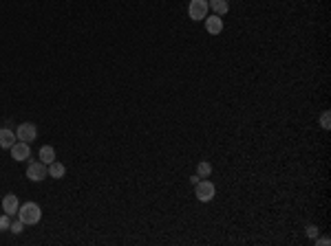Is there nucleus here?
Masks as SVG:
<instances>
[{"label": "nucleus", "instance_id": "1", "mask_svg": "<svg viewBox=\"0 0 331 246\" xmlns=\"http://www.w3.org/2000/svg\"><path fill=\"white\" fill-rule=\"evenodd\" d=\"M42 218V209L35 202H24L18 207V220H22L24 224H38Z\"/></svg>", "mask_w": 331, "mask_h": 246}, {"label": "nucleus", "instance_id": "8", "mask_svg": "<svg viewBox=\"0 0 331 246\" xmlns=\"http://www.w3.org/2000/svg\"><path fill=\"white\" fill-rule=\"evenodd\" d=\"M18 196L16 194H7L5 198H2V211L7 213V215H16L18 213Z\"/></svg>", "mask_w": 331, "mask_h": 246}, {"label": "nucleus", "instance_id": "16", "mask_svg": "<svg viewBox=\"0 0 331 246\" xmlns=\"http://www.w3.org/2000/svg\"><path fill=\"white\" fill-rule=\"evenodd\" d=\"M11 215H0V231H9V227H11Z\"/></svg>", "mask_w": 331, "mask_h": 246}, {"label": "nucleus", "instance_id": "6", "mask_svg": "<svg viewBox=\"0 0 331 246\" xmlns=\"http://www.w3.org/2000/svg\"><path fill=\"white\" fill-rule=\"evenodd\" d=\"M11 158L14 161H27L29 158V154H31V147H29V143H24V141H16L14 145H11Z\"/></svg>", "mask_w": 331, "mask_h": 246}, {"label": "nucleus", "instance_id": "14", "mask_svg": "<svg viewBox=\"0 0 331 246\" xmlns=\"http://www.w3.org/2000/svg\"><path fill=\"white\" fill-rule=\"evenodd\" d=\"M320 125H322V130H329L331 128V112H329V110H325V112L320 114Z\"/></svg>", "mask_w": 331, "mask_h": 246}, {"label": "nucleus", "instance_id": "15", "mask_svg": "<svg viewBox=\"0 0 331 246\" xmlns=\"http://www.w3.org/2000/svg\"><path fill=\"white\" fill-rule=\"evenodd\" d=\"M9 231L16 233V235H18V233H22V231H24V222H22V220H16V222H11Z\"/></svg>", "mask_w": 331, "mask_h": 246}, {"label": "nucleus", "instance_id": "9", "mask_svg": "<svg viewBox=\"0 0 331 246\" xmlns=\"http://www.w3.org/2000/svg\"><path fill=\"white\" fill-rule=\"evenodd\" d=\"M16 132L14 130H9V128H0V147L2 150H11V145L16 143Z\"/></svg>", "mask_w": 331, "mask_h": 246}, {"label": "nucleus", "instance_id": "13", "mask_svg": "<svg viewBox=\"0 0 331 246\" xmlns=\"http://www.w3.org/2000/svg\"><path fill=\"white\" fill-rule=\"evenodd\" d=\"M212 174V165L208 161H201L197 165V176H201V178H206V176H210Z\"/></svg>", "mask_w": 331, "mask_h": 246}, {"label": "nucleus", "instance_id": "11", "mask_svg": "<svg viewBox=\"0 0 331 246\" xmlns=\"http://www.w3.org/2000/svg\"><path fill=\"white\" fill-rule=\"evenodd\" d=\"M47 169H49V176H51V178H55V180L64 178V174H67V167H64L62 163H58V161L49 163V165H47Z\"/></svg>", "mask_w": 331, "mask_h": 246}, {"label": "nucleus", "instance_id": "4", "mask_svg": "<svg viewBox=\"0 0 331 246\" xmlns=\"http://www.w3.org/2000/svg\"><path fill=\"white\" fill-rule=\"evenodd\" d=\"M47 176H49V169H47V165H44L42 161L29 163V167H27V178L29 180H34V183H42Z\"/></svg>", "mask_w": 331, "mask_h": 246}, {"label": "nucleus", "instance_id": "3", "mask_svg": "<svg viewBox=\"0 0 331 246\" xmlns=\"http://www.w3.org/2000/svg\"><path fill=\"white\" fill-rule=\"evenodd\" d=\"M208 11H210V7H208V0H190L188 15H190L194 22H197V20H206Z\"/></svg>", "mask_w": 331, "mask_h": 246}, {"label": "nucleus", "instance_id": "17", "mask_svg": "<svg viewBox=\"0 0 331 246\" xmlns=\"http://www.w3.org/2000/svg\"><path fill=\"white\" fill-rule=\"evenodd\" d=\"M318 231H320V229H318L316 224H309V227L305 229V233H307V237H312V240H314V237H318Z\"/></svg>", "mask_w": 331, "mask_h": 246}, {"label": "nucleus", "instance_id": "12", "mask_svg": "<svg viewBox=\"0 0 331 246\" xmlns=\"http://www.w3.org/2000/svg\"><path fill=\"white\" fill-rule=\"evenodd\" d=\"M38 158L44 163V165H49V163L55 161V150H53V145H42V147H40Z\"/></svg>", "mask_w": 331, "mask_h": 246}, {"label": "nucleus", "instance_id": "2", "mask_svg": "<svg viewBox=\"0 0 331 246\" xmlns=\"http://www.w3.org/2000/svg\"><path fill=\"white\" fill-rule=\"evenodd\" d=\"M194 196H197L199 202H210V200L216 196L214 183H212V180H199L197 189H194Z\"/></svg>", "mask_w": 331, "mask_h": 246}, {"label": "nucleus", "instance_id": "7", "mask_svg": "<svg viewBox=\"0 0 331 246\" xmlns=\"http://www.w3.org/2000/svg\"><path fill=\"white\" fill-rule=\"evenodd\" d=\"M206 31L210 35H219L221 31H223V20H221V15H206Z\"/></svg>", "mask_w": 331, "mask_h": 246}, {"label": "nucleus", "instance_id": "10", "mask_svg": "<svg viewBox=\"0 0 331 246\" xmlns=\"http://www.w3.org/2000/svg\"><path fill=\"white\" fill-rule=\"evenodd\" d=\"M208 7L212 9L214 15H226L230 11V2L227 0H208Z\"/></svg>", "mask_w": 331, "mask_h": 246}, {"label": "nucleus", "instance_id": "19", "mask_svg": "<svg viewBox=\"0 0 331 246\" xmlns=\"http://www.w3.org/2000/svg\"><path fill=\"white\" fill-rule=\"evenodd\" d=\"M199 180H201V176H197V174H194V176H190V183H192V184H197Z\"/></svg>", "mask_w": 331, "mask_h": 246}, {"label": "nucleus", "instance_id": "5", "mask_svg": "<svg viewBox=\"0 0 331 246\" xmlns=\"http://www.w3.org/2000/svg\"><path fill=\"white\" fill-rule=\"evenodd\" d=\"M16 137H18V141H24V143L35 141V137H38L35 123H20L18 130H16Z\"/></svg>", "mask_w": 331, "mask_h": 246}, {"label": "nucleus", "instance_id": "18", "mask_svg": "<svg viewBox=\"0 0 331 246\" xmlns=\"http://www.w3.org/2000/svg\"><path fill=\"white\" fill-rule=\"evenodd\" d=\"M314 240H316V246H329L331 244L329 237H314Z\"/></svg>", "mask_w": 331, "mask_h": 246}]
</instances>
